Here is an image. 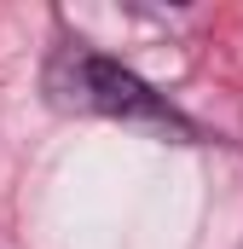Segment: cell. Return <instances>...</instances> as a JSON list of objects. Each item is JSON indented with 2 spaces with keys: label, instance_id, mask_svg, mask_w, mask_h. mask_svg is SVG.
<instances>
[{
  "label": "cell",
  "instance_id": "cell-1",
  "mask_svg": "<svg viewBox=\"0 0 243 249\" xmlns=\"http://www.w3.org/2000/svg\"><path fill=\"white\" fill-rule=\"evenodd\" d=\"M75 70H81V99H87L93 110H110V116H127V122L185 127L180 116H174V105H168L151 81H139L127 64L99 58V53H81V58H75Z\"/></svg>",
  "mask_w": 243,
  "mask_h": 249
}]
</instances>
